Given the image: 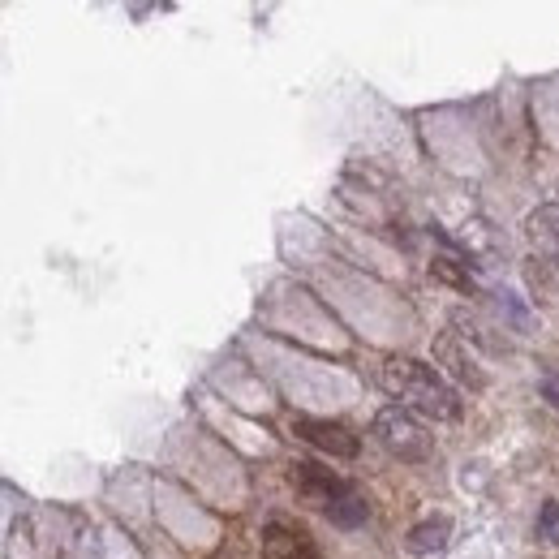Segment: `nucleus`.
I'll use <instances>...</instances> for the list:
<instances>
[{
	"mask_svg": "<svg viewBox=\"0 0 559 559\" xmlns=\"http://www.w3.org/2000/svg\"><path fill=\"white\" fill-rule=\"evenodd\" d=\"M379 379L387 392L405 400V409H413V413H426V418H435V422L461 418V396H456V387L439 375V366H426L418 357H392Z\"/></svg>",
	"mask_w": 559,
	"mask_h": 559,
	"instance_id": "1",
	"label": "nucleus"
},
{
	"mask_svg": "<svg viewBox=\"0 0 559 559\" xmlns=\"http://www.w3.org/2000/svg\"><path fill=\"white\" fill-rule=\"evenodd\" d=\"M375 435H379V443L387 452L400 456V461H409V465H422V461L435 456V435H426V426L418 422V413L405 409V405L379 409Z\"/></svg>",
	"mask_w": 559,
	"mask_h": 559,
	"instance_id": "2",
	"label": "nucleus"
},
{
	"mask_svg": "<svg viewBox=\"0 0 559 559\" xmlns=\"http://www.w3.org/2000/svg\"><path fill=\"white\" fill-rule=\"evenodd\" d=\"M289 430H293V439L319 448L323 456H332V461H353V456L362 452V439H357L349 426L327 422V418H306V413H293Z\"/></svg>",
	"mask_w": 559,
	"mask_h": 559,
	"instance_id": "3",
	"label": "nucleus"
},
{
	"mask_svg": "<svg viewBox=\"0 0 559 559\" xmlns=\"http://www.w3.org/2000/svg\"><path fill=\"white\" fill-rule=\"evenodd\" d=\"M289 482H293V491L306 499V504H314V508H332V504H340L344 495L353 491L344 478H336L332 469H323V465H314V461H293V469H289Z\"/></svg>",
	"mask_w": 559,
	"mask_h": 559,
	"instance_id": "4",
	"label": "nucleus"
},
{
	"mask_svg": "<svg viewBox=\"0 0 559 559\" xmlns=\"http://www.w3.org/2000/svg\"><path fill=\"white\" fill-rule=\"evenodd\" d=\"M263 559H319V547L301 525L276 516L263 525Z\"/></svg>",
	"mask_w": 559,
	"mask_h": 559,
	"instance_id": "5",
	"label": "nucleus"
},
{
	"mask_svg": "<svg viewBox=\"0 0 559 559\" xmlns=\"http://www.w3.org/2000/svg\"><path fill=\"white\" fill-rule=\"evenodd\" d=\"M435 357H439L443 366H448V375H452V379L469 383L473 392H478V387H486V370L478 366V357L469 353V340H465L461 332H443L439 344H435Z\"/></svg>",
	"mask_w": 559,
	"mask_h": 559,
	"instance_id": "6",
	"label": "nucleus"
},
{
	"mask_svg": "<svg viewBox=\"0 0 559 559\" xmlns=\"http://www.w3.org/2000/svg\"><path fill=\"white\" fill-rule=\"evenodd\" d=\"M448 538H452V521H448V516H426V521H418L409 529L405 551L409 555H439L443 547H448Z\"/></svg>",
	"mask_w": 559,
	"mask_h": 559,
	"instance_id": "7",
	"label": "nucleus"
},
{
	"mask_svg": "<svg viewBox=\"0 0 559 559\" xmlns=\"http://www.w3.org/2000/svg\"><path fill=\"white\" fill-rule=\"evenodd\" d=\"M529 241L538 246L542 258H555L559 263V207H538L529 215Z\"/></svg>",
	"mask_w": 559,
	"mask_h": 559,
	"instance_id": "8",
	"label": "nucleus"
},
{
	"mask_svg": "<svg viewBox=\"0 0 559 559\" xmlns=\"http://www.w3.org/2000/svg\"><path fill=\"white\" fill-rule=\"evenodd\" d=\"M366 516H370V504H366V499L357 495V491H349V495L340 499V504L327 508V521L340 525V529H357V525L366 521Z\"/></svg>",
	"mask_w": 559,
	"mask_h": 559,
	"instance_id": "9",
	"label": "nucleus"
},
{
	"mask_svg": "<svg viewBox=\"0 0 559 559\" xmlns=\"http://www.w3.org/2000/svg\"><path fill=\"white\" fill-rule=\"evenodd\" d=\"M538 538L547 542V547H559V499H547L538 512Z\"/></svg>",
	"mask_w": 559,
	"mask_h": 559,
	"instance_id": "10",
	"label": "nucleus"
},
{
	"mask_svg": "<svg viewBox=\"0 0 559 559\" xmlns=\"http://www.w3.org/2000/svg\"><path fill=\"white\" fill-rule=\"evenodd\" d=\"M430 271H435L439 280H448V284H456V289H473V280H469V271H461L456 267V258H435V263H430Z\"/></svg>",
	"mask_w": 559,
	"mask_h": 559,
	"instance_id": "11",
	"label": "nucleus"
},
{
	"mask_svg": "<svg viewBox=\"0 0 559 559\" xmlns=\"http://www.w3.org/2000/svg\"><path fill=\"white\" fill-rule=\"evenodd\" d=\"M542 396H547L551 405L559 409V370H555V375H547V379H542Z\"/></svg>",
	"mask_w": 559,
	"mask_h": 559,
	"instance_id": "12",
	"label": "nucleus"
}]
</instances>
